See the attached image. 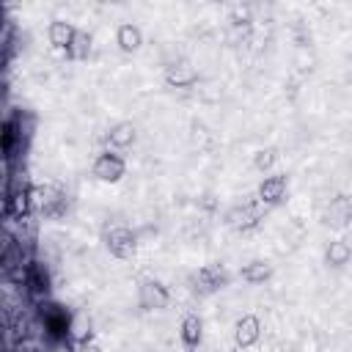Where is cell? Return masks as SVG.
Listing matches in <instances>:
<instances>
[{
  "instance_id": "obj_1",
  "label": "cell",
  "mask_w": 352,
  "mask_h": 352,
  "mask_svg": "<svg viewBox=\"0 0 352 352\" xmlns=\"http://www.w3.org/2000/svg\"><path fill=\"white\" fill-rule=\"evenodd\" d=\"M264 209H267V206H264L258 198H256V201H248V204H236V206H231V209L226 212V223H228L231 228H236V231H250V228L258 226Z\"/></svg>"
},
{
  "instance_id": "obj_2",
  "label": "cell",
  "mask_w": 352,
  "mask_h": 352,
  "mask_svg": "<svg viewBox=\"0 0 352 352\" xmlns=\"http://www.w3.org/2000/svg\"><path fill=\"white\" fill-rule=\"evenodd\" d=\"M104 242H107V250L116 258H132L138 253V234L126 226H113L104 234Z\"/></svg>"
},
{
  "instance_id": "obj_3",
  "label": "cell",
  "mask_w": 352,
  "mask_h": 352,
  "mask_svg": "<svg viewBox=\"0 0 352 352\" xmlns=\"http://www.w3.org/2000/svg\"><path fill=\"white\" fill-rule=\"evenodd\" d=\"M33 206H38L44 217H58L66 209V198L55 184H38L33 187Z\"/></svg>"
},
{
  "instance_id": "obj_4",
  "label": "cell",
  "mask_w": 352,
  "mask_h": 352,
  "mask_svg": "<svg viewBox=\"0 0 352 352\" xmlns=\"http://www.w3.org/2000/svg\"><path fill=\"white\" fill-rule=\"evenodd\" d=\"M138 300H140V308H146V311H162V308H168L170 294L157 278H143L138 286Z\"/></svg>"
},
{
  "instance_id": "obj_5",
  "label": "cell",
  "mask_w": 352,
  "mask_h": 352,
  "mask_svg": "<svg viewBox=\"0 0 352 352\" xmlns=\"http://www.w3.org/2000/svg\"><path fill=\"white\" fill-rule=\"evenodd\" d=\"M124 173H126V162H124L118 154H113V151H102V154L94 160V176H96L99 182L116 184V182L124 179Z\"/></svg>"
},
{
  "instance_id": "obj_6",
  "label": "cell",
  "mask_w": 352,
  "mask_h": 352,
  "mask_svg": "<svg viewBox=\"0 0 352 352\" xmlns=\"http://www.w3.org/2000/svg\"><path fill=\"white\" fill-rule=\"evenodd\" d=\"M41 319H44V327L50 333L52 341H60L69 336V319L72 314H66V308L55 305V302H44L41 305Z\"/></svg>"
},
{
  "instance_id": "obj_7",
  "label": "cell",
  "mask_w": 352,
  "mask_h": 352,
  "mask_svg": "<svg viewBox=\"0 0 352 352\" xmlns=\"http://www.w3.org/2000/svg\"><path fill=\"white\" fill-rule=\"evenodd\" d=\"M192 283H195L198 292L212 294V292H217V289H223L228 283V272H226L223 264H206L192 275Z\"/></svg>"
},
{
  "instance_id": "obj_8",
  "label": "cell",
  "mask_w": 352,
  "mask_h": 352,
  "mask_svg": "<svg viewBox=\"0 0 352 352\" xmlns=\"http://www.w3.org/2000/svg\"><path fill=\"white\" fill-rule=\"evenodd\" d=\"M165 82L170 88H192L198 82V72L190 60H173L165 66Z\"/></svg>"
},
{
  "instance_id": "obj_9",
  "label": "cell",
  "mask_w": 352,
  "mask_h": 352,
  "mask_svg": "<svg viewBox=\"0 0 352 352\" xmlns=\"http://www.w3.org/2000/svg\"><path fill=\"white\" fill-rule=\"evenodd\" d=\"M258 336H261V322H258V316L245 314V316L236 319V324H234V344H236L239 349L253 346V344L258 341Z\"/></svg>"
},
{
  "instance_id": "obj_10",
  "label": "cell",
  "mask_w": 352,
  "mask_h": 352,
  "mask_svg": "<svg viewBox=\"0 0 352 352\" xmlns=\"http://www.w3.org/2000/svg\"><path fill=\"white\" fill-rule=\"evenodd\" d=\"M324 223L330 226V228H346L349 223H352V201L346 198V195H336V198H330V204H327V209H324Z\"/></svg>"
},
{
  "instance_id": "obj_11",
  "label": "cell",
  "mask_w": 352,
  "mask_h": 352,
  "mask_svg": "<svg viewBox=\"0 0 352 352\" xmlns=\"http://www.w3.org/2000/svg\"><path fill=\"white\" fill-rule=\"evenodd\" d=\"M286 195V173H275V176H267L261 184H258V201L264 206H272V204H280Z\"/></svg>"
},
{
  "instance_id": "obj_12",
  "label": "cell",
  "mask_w": 352,
  "mask_h": 352,
  "mask_svg": "<svg viewBox=\"0 0 352 352\" xmlns=\"http://www.w3.org/2000/svg\"><path fill=\"white\" fill-rule=\"evenodd\" d=\"M91 336H94V322H91V316H88L85 311L72 314V319H69V341H72L74 346H80V344H88Z\"/></svg>"
},
{
  "instance_id": "obj_13",
  "label": "cell",
  "mask_w": 352,
  "mask_h": 352,
  "mask_svg": "<svg viewBox=\"0 0 352 352\" xmlns=\"http://www.w3.org/2000/svg\"><path fill=\"white\" fill-rule=\"evenodd\" d=\"M47 36H50V44L55 50H69V44L77 36V28L72 22H66V19H52L50 28H47Z\"/></svg>"
},
{
  "instance_id": "obj_14",
  "label": "cell",
  "mask_w": 352,
  "mask_h": 352,
  "mask_svg": "<svg viewBox=\"0 0 352 352\" xmlns=\"http://www.w3.org/2000/svg\"><path fill=\"white\" fill-rule=\"evenodd\" d=\"M179 336H182V344H184L187 349H195V346L201 344V338H204V322H201V316L187 314V316L182 319Z\"/></svg>"
},
{
  "instance_id": "obj_15",
  "label": "cell",
  "mask_w": 352,
  "mask_h": 352,
  "mask_svg": "<svg viewBox=\"0 0 352 352\" xmlns=\"http://www.w3.org/2000/svg\"><path fill=\"white\" fill-rule=\"evenodd\" d=\"M116 44H118L124 52H135V50H140V44H143V33H140V28L132 25V22L118 25V30H116Z\"/></svg>"
},
{
  "instance_id": "obj_16",
  "label": "cell",
  "mask_w": 352,
  "mask_h": 352,
  "mask_svg": "<svg viewBox=\"0 0 352 352\" xmlns=\"http://www.w3.org/2000/svg\"><path fill=\"white\" fill-rule=\"evenodd\" d=\"M135 138H138V129H135L132 121H121V124H116V126L107 132V143H110L113 148H129V146L135 143Z\"/></svg>"
},
{
  "instance_id": "obj_17",
  "label": "cell",
  "mask_w": 352,
  "mask_h": 352,
  "mask_svg": "<svg viewBox=\"0 0 352 352\" xmlns=\"http://www.w3.org/2000/svg\"><path fill=\"white\" fill-rule=\"evenodd\" d=\"M239 275H242L245 283H264V280L272 275V264L264 261V258H253V261H248V264L239 270Z\"/></svg>"
},
{
  "instance_id": "obj_18",
  "label": "cell",
  "mask_w": 352,
  "mask_h": 352,
  "mask_svg": "<svg viewBox=\"0 0 352 352\" xmlns=\"http://www.w3.org/2000/svg\"><path fill=\"white\" fill-rule=\"evenodd\" d=\"M349 258H352V245L346 239H333L324 250V261L330 267H344V264H349Z\"/></svg>"
},
{
  "instance_id": "obj_19",
  "label": "cell",
  "mask_w": 352,
  "mask_h": 352,
  "mask_svg": "<svg viewBox=\"0 0 352 352\" xmlns=\"http://www.w3.org/2000/svg\"><path fill=\"white\" fill-rule=\"evenodd\" d=\"M66 55H69L72 60H85V58L91 55V33H88V30H77V36H74V41L69 44Z\"/></svg>"
},
{
  "instance_id": "obj_20",
  "label": "cell",
  "mask_w": 352,
  "mask_h": 352,
  "mask_svg": "<svg viewBox=\"0 0 352 352\" xmlns=\"http://www.w3.org/2000/svg\"><path fill=\"white\" fill-rule=\"evenodd\" d=\"M275 160H278V151H275L272 146L258 148V151L253 154V168H256V170H270V168L275 165Z\"/></svg>"
},
{
  "instance_id": "obj_21",
  "label": "cell",
  "mask_w": 352,
  "mask_h": 352,
  "mask_svg": "<svg viewBox=\"0 0 352 352\" xmlns=\"http://www.w3.org/2000/svg\"><path fill=\"white\" fill-rule=\"evenodd\" d=\"M77 352H102V346H99V344H94V341H88V344H80V346H77Z\"/></svg>"
},
{
  "instance_id": "obj_22",
  "label": "cell",
  "mask_w": 352,
  "mask_h": 352,
  "mask_svg": "<svg viewBox=\"0 0 352 352\" xmlns=\"http://www.w3.org/2000/svg\"><path fill=\"white\" fill-rule=\"evenodd\" d=\"M231 352H236V349H231Z\"/></svg>"
}]
</instances>
